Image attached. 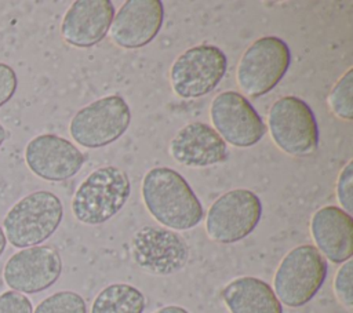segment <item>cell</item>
<instances>
[{
	"label": "cell",
	"instance_id": "6da1fadb",
	"mask_svg": "<svg viewBox=\"0 0 353 313\" xmlns=\"http://www.w3.org/2000/svg\"><path fill=\"white\" fill-rule=\"evenodd\" d=\"M141 194L148 212L167 229L189 230L204 216L201 201L174 168H150L142 179Z\"/></svg>",
	"mask_w": 353,
	"mask_h": 313
},
{
	"label": "cell",
	"instance_id": "7a4b0ae2",
	"mask_svg": "<svg viewBox=\"0 0 353 313\" xmlns=\"http://www.w3.org/2000/svg\"><path fill=\"white\" fill-rule=\"evenodd\" d=\"M130 193L128 175L116 165H103L79 185L72 199V212L84 225H101L124 207Z\"/></svg>",
	"mask_w": 353,
	"mask_h": 313
},
{
	"label": "cell",
	"instance_id": "3957f363",
	"mask_svg": "<svg viewBox=\"0 0 353 313\" xmlns=\"http://www.w3.org/2000/svg\"><path fill=\"white\" fill-rule=\"evenodd\" d=\"M63 205L50 190H36L18 200L6 214L3 226L7 241L17 248L46 241L61 225Z\"/></svg>",
	"mask_w": 353,
	"mask_h": 313
},
{
	"label": "cell",
	"instance_id": "277c9868",
	"mask_svg": "<svg viewBox=\"0 0 353 313\" xmlns=\"http://www.w3.org/2000/svg\"><path fill=\"white\" fill-rule=\"evenodd\" d=\"M327 261L314 245L302 244L288 251L273 276V291L288 307L306 305L321 288Z\"/></svg>",
	"mask_w": 353,
	"mask_h": 313
},
{
	"label": "cell",
	"instance_id": "5b68a950",
	"mask_svg": "<svg viewBox=\"0 0 353 313\" xmlns=\"http://www.w3.org/2000/svg\"><path fill=\"white\" fill-rule=\"evenodd\" d=\"M291 51L284 40L263 36L251 43L241 55L236 80L243 94L259 98L272 91L290 68Z\"/></svg>",
	"mask_w": 353,
	"mask_h": 313
},
{
	"label": "cell",
	"instance_id": "8992f818",
	"mask_svg": "<svg viewBox=\"0 0 353 313\" xmlns=\"http://www.w3.org/2000/svg\"><path fill=\"white\" fill-rule=\"evenodd\" d=\"M268 131L274 145L295 157L309 156L319 146V125L310 106L298 97L277 99L268 112Z\"/></svg>",
	"mask_w": 353,
	"mask_h": 313
},
{
	"label": "cell",
	"instance_id": "52a82bcc",
	"mask_svg": "<svg viewBox=\"0 0 353 313\" xmlns=\"http://www.w3.org/2000/svg\"><path fill=\"white\" fill-rule=\"evenodd\" d=\"M130 123L128 103L120 95L113 94L77 110L69 123V134L80 146L97 149L117 141Z\"/></svg>",
	"mask_w": 353,
	"mask_h": 313
},
{
	"label": "cell",
	"instance_id": "ba28073f",
	"mask_svg": "<svg viewBox=\"0 0 353 313\" xmlns=\"http://www.w3.org/2000/svg\"><path fill=\"white\" fill-rule=\"evenodd\" d=\"M225 52L211 44H200L183 51L171 65L170 84L175 95L194 99L214 91L225 76Z\"/></svg>",
	"mask_w": 353,
	"mask_h": 313
},
{
	"label": "cell",
	"instance_id": "9c48e42d",
	"mask_svg": "<svg viewBox=\"0 0 353 313\" xmlns=\"http://www.w3.org/2000/svg\"><path fill=\"white\" fill-rule=\"evenodd\" d=\"M262 216L259 197L248 189H232L221 194L205 216L207 236L221 244H232L254 232Z\"/></svg>",
	"mask_w": 353,
	"mask_h": 313
},
{
	"label": "cell",
	"instance_id": "30bf717a",
	"mask_svg": "<svg viewBox=\"0 0 353 313\" xmlns=\"http://www.w3.org/2000/svg\"><path fill=\"white\" fill-rule=\"evenodd\" d=\"M134 262L156 276L174 274L189 261V245L175 230L161 226H143L131 239Z\"/></svg>",
	"mask_w": 353,
	"mask_h": 313
},
{
	"label": "cell",
	"instance_id": "8fae6325",
	"mask_svg": "<svg viewBox=\"0 0 353 313\" xmlns=\"http://www.w3.org/2000/svg\"><path fill=\"white\" fill-rule=\"evenodd\" d=\"M210 119L219 137L236 148L254 146L266 132L261 116L237 91L218 94L211 102Z\"/></svg>",
	"mask_w": 353,
	"mask_h": 313
},
{
	"label": "cell",
	"instance_id": "7c38bea8",
	"mask_svg": "<svg viewBox=\"0 0 353 313\" xmlns=\"http://www.w3.org/2000/svg\"><path fill=\"white\" fill-rule=\"evenodd\" d=\"M62 259L50 245L22 248L4 265L3 279L17 292L36 294L50 288L61 276Z\"/></svg>",
	"mask_w": 353,
	"mask_h": 313
},
{
	"label": "cell",
	"instance_id": "4fadbf2b",
	"mask_svg": "<svg viewBox=\"0 0 353 313\" xmlns=\"http://www.w3.org/2000/svg\"><path fill=\"white\" fill-rule=\"evenodd\" d=\"M83 152L69 139L55 134L32 138L25 148L29 170L44 181H66L74 176L84 164Z\"/></svg>",
	"mask_w": 353,
	"mask_h": 313
},
{
	"label": "cell",
	"instance_id": "5bb4252c",
	"mask_svg": "<svg viewBox=\"0 0 353 313\" xmlns=\"http://www.w3.org/2000/svg\"><path fill=\"white\" fill-rule=\"evenodd\" d=\"M163 21L164 7L160 0H127L113 17L110 39L121 48H141L157 36Z\"/></svg>",
	"mask_w": 353,
	"mask_h": 313
},
{
	"label": "cell",
	"instance_id": "9a60e30c",
	"mask_svg": "<svg viewBox=\"0 0 353 313\" xmlns=\"http://www.w3.org/2000/svg\"><path fill=\"white\" fill-rule=\"evenodd\" d=\"M113 17L110 0H76L62 18L61 36L72 47H92L105 39Z\"/></svg>",
	"mask_w": 353,
	"mask_h": 313
},
{
	"label": "cell",
	"instance_id": "2e32d148",
	"mask_svg": "<svg viewBox=\"0 0 353 313\" xmlns=\"http://www.w3.org/2000/svg\"><path fill=\"white\" fill-rule=\"evenodd\" d=\"M171 157L190 168H204L228 159L226 142L205 123L192 121L183 125L170 141Z\"/></svg>",
	"mask_w": 353,
	"mask_h": 313
},
{
	"label": "cell",
	"instance_id": "e0dca14e",
	"mask_svg": "<svg viewBox=\"0 0 353 313\" xmlns=\"http://www.w3.org/2000/svg\"><path fill=\"white\" fill-rule=\"evenodd\" d=\"M310 234L319 252L332 263H343L353 255L352 215L335 205L319 208L310 219Z\"/></svg>",
	"mask_w": 353,
	"mask_h": 313
},
{
	"label": "cell",
	"instance_id": "ac0fdd59",
	"mask_svg": "<svg viewBox=\"0 0 353 313\" xmlns=\"http://www.w3.org/2000/svg\"><path fill=\"white\" fill-rule=\"evenodd\" d=\"M221 296L230 313H283L273 288L258 277L233 279L222 288Z\"/></svg>",
	"mask_w": 353,
	"mask_h": 313
},
{
	"label": "cell",
	"instance_id": "d6986e66",
	"mask_svg": "<svg viewBox=\"0 0 353 313\" xmlns=\"http://www.w3.org/2000/svg\"><path fill=\"white\" fill-rule=\"evenodd\" d=\"M143 310L145 296L137 287L113 283L98 292L90 313H143Z\"/></svg>",
	"mask_w": 353,
	"mask_h": 313
},
{
	"label": "cell",
	"instance_id": "ffe728a7",
	"mask_svg": "<svg viewBox=\"0 0 353 313\" xmlns=\"http://www.w3.org/2000/svg\"><path fill=\"white\" fill-rule=\"evenodd\" d=\"M352 94H353V69L350 68L334 84L327 98L331 112L336 117L346 121H352L353 119Z\"/></svg>",
	"mask_w": 353,
	"mask_h": 313
},
{
	"label": "cell",
	"instance_id": "44dd1931",
	"mask_svg": "<svg viewBox=\"0 0 353 313\" xmlns=\"http://www.w3.org/2000/svg\"><path fill=\"white\" fill-rule=\"evenodd\" d=\"M32 313H87V306L80 294L58 291L44 298Z\"/></svg>",
	"mask_w": 353,
	"mask_h": 313
},
{
	"label": "cell",
	"instance_id": "7402d4cb",
	"mask_svg": "<svg viewBox=\"0 0 353 313\" xmlns=\"http://www.w3.org/2000/svg\"><path fill=\"white\" fill-rule=\"evenodd\" d=\"M352 280H353V262L352 259L342 263V266L336 270L334 277V292L342 306L347 310L353 307V290H352Z\"/></svg>",
	"mask_w": 353,
	"mask_h": 313
},
{
	"label": "cell",
	"instance_id": "603a6c76",
	"mask_svg": "<svg viewBox=\"0 0 353 313\" xmlns=\"http://www.w3.org/2000/svg\"><path fill=\"white\" fill-rule=\"evenodd\" d=\"M353 160H349L341 170L336 181V199L342 210L347 214L353 211Z\"/></svg>",
	"mask_w": 353,
	"mask_h": 313
},
{
	"label": "cell",
	"instance_id": "cb8c5ba5",
	"mask_svg": "<svg viewBox=\"0 0 353 313\" xmlns=\"http://www.w3.org/2000/svg\"><path fill=\"white\" fill-rule=\"evenodd\" d=\"M30 299L17 291H6L0 294V313H32Z\"/></svg>",
	"mask_w": 353,
	"mask_h": 313
},
{
	"label": "cell",
	"instance_id": "d4e9b609",
	"mask_svg": "<svg viewBox=\"0 0 353 313\" xmlns=\"http://www.w3.org/2000/svg\"><path fill=\"white\" fill-rule=\"evenodd\" d=\"M17 87L18 77L15 70L10 65L0 62V108L12 98Z\"/></svg>",
	"mask_w": 353,
	"mask_h": 313
},
{
	"label": "cell",
	"instance_id": "484cf974",
	"mask_svg": "<svg viewBox=\"0 0 353 313\" xmlns=\"http://www.w3.org/2000/svg\"><path fill=\"white\" fill-rule=\"evenodd\" d=\"M154 313H189V312L185 307H182V306L168 305V306H164V307L156 310Z\"/></svg>",
	"mask_w": 353,
	"mask_h": 313
},
{
	"label": "cell",
	"instance_id": "4316f807",
	"mask_svg": "<svg viewBox=\"0 0 353 313\" xmlns=\"http://www.w3.org/2000/svg\"><path fill=\"white\" fill-rule=\"evenodd\" d=\"M6 245H7V239H6V234H4L3 228L0 226V256H1V254L4 252V250H6Z\"/></svg>",
	"mask_w": 353,
	"mask_h": 313
},
{
	"label": "cell",
	"instance_id": "83f0119b",
	"mask_svg": "<svg viewBox=\"0 0 353 313\" xmlns=\"http://www.w3.org/2000/svg\"><path fill=\"white\" fill-rule=\"evenodd\" d=\"M6 138H7V131H6V128L3 127V124L0 123V146L3 145V142L6 141Z\"/></svg>",
	"mask_w": 353,
	"mask_h": 313
}]
</instances>
